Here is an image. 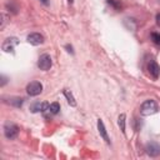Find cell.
<instances>
[{"label":"cell","instance_id":"obj_17","mask_svg":"<svg viewBox=\"0 0 160 160\" xmlns=\"http://www.w3.org/2000/svg\"><path fill=\"white\" fill-rule=\"evenodd\" d=\"M151 40L154 41V44L160 45V32H152L151 34Z\"/></svg>","mask_w":160,"mask_h":160},{"label":"cell","instance_id":"obj_5","mask_svg":"<svg viewBox=\"0 0 160 160\" xmlns=\"http://www.w3.org/2000/svg\"><path fill=\"white\" fill-rule=\"evenodd\" d=\"M145 151H146V154H148L149 156L156 158L158 155H160V145H159L158 142H155V141H151V142L146 144Z\"/></svg>","mask_w":160,"mask_h":160},{"label":"cell","instance_id":"obj_15","mask_svg":"<svg viewBox=\"0 0 160 160\" xmlns=\"http://www.w3.org/2000/svg\"><path fill=\"white\" fill-rule=\"evenodd\" d=\"M106 2H108L110 6H112L115 10H120L121 6H122L120 0H106Z\"/></svg>","mask_w":160,"mask_h":160},{"label":"cell","instance_id":"obj_10","mask_svg":"<svg viewBox=\"0 0 160 160\" xmlns=\"http://www.w3.org/2000/svg\"><path fill=\"white\" fill-rule=\"evenodd\" d=\"M31 45H40V44H42V41H44V38H42V35H40L39 32H32V34H30V35H28V39H26Z\"/></svg>","mask_w":160,"mask_h":160},{"label":"cell","instance_id":"obj_16","mask_svg":"<svg viewBox=\"0 0 160 160\" xmlns=\"http://www.w3.org/2000/svg\"><path fill=\"white\" fill-rule=\"evenodd\" d=\"M6 8H8L9 10H11L14 14H16V12H18V5H16V2H15V1H9V2L6 4Z\"/></svg>","mask_w":160,"mask_h":160},{"label":"cell","instance_id":"obj_7","mask_svg":"<svg viewBox=\"0 0 160 160\" xmlns=\"http://www.w3.org/2000/svg\"><path fill=\"white\" fill-rule=\"evenodd\" d=\"M59 110H60V105H59V102H52V104H50L49 106H48V109L45 110V111H42V114H44V116L45 118H51L52 115H56L58 112H59Z\"/></svg>","mask_w":160,"mask_h":160},{"label":"cell","instance_id":"obj_21","mask_svg":"<svg viewBox=\"0 0 160 160\" xmlns=\"http://www.w3.org/2000/svg\"><path fill=\"white\" fill-rule=\"evenodd\" d=\"M66 49H68V51H69V52H72V48H71L70 45H66Z\"/></svg>","mask_w":160,"mask_h":160},{"label":"cell","instance_id":"obj_22","mask_svg":"<svg viewBox=\"0 0 160 160\" xmlns=\"http://www.w3.org/2000/svg\"><path fill=\"white\" fill-rule=\"evenodd\" d=\"M40 1H41L42 4H45V5H48V4H49V1H48V0H40Z\"/></svg>","mask_w":160,"mask_h":160},{"label":"cell","instance_id":"obj_14","mask_svg":"<svg viewBox=\"0 0 160 160\" xmlns=\"http://www.w3.org/2000/svg\"><path fill=\"white\" fill-rule=\"evenodd\" d=\"M118 124L122 134H125V114H120L118 118Z\"/></svg>","mask_w":160,"mask_h":160},{"label":"cell","instance_id":"obj_6","mask_svg":"<svg viewBox=\"0 0 160 160\" xmlns=\"http://www.w3.org/2000/svg\"><path fill=\"white\" fill-rule=\"evenodd\" d=\"M148 70H149V74L152 76V79H158L159 75H160V66L158 65V62L155 60H150L149 65H148Z\"/></svg>","mask_w":160,"mask_h":160},{"label":"cell","instance_id":"obj_23","mask_svg":"<svg viewBox=\"0 0 160 160\" xmlns=\"http://www.w3.org/2000/svg\"><path fill=\"white\" fill-rule=\"evenodd\" d=\"M68 1H69V2H70V4H71V2H72V0H68Z\"/></svg>","mask_w":160,"mask_h":160},{"label":"cell","instance_id":"obj_8","mask_svg":"<svg viewBox=\"0 0 160 160\" xmlns=\"http://www.w3.org/2000/svg\"><path fill=\"white\" fill-rule=\"evenodd\" d=\"M18 39L16 38H9V39H6L4 42H2V50L5 51V52H10V51H12L14 50V46L15 45H18Z\"/></svg>","mask_w":160,"mask_h":160},{"label":"cell","instance_id":"obj_4","mask_svg":"<svg viewBox=\"0 0 160 160\" xmlns=\"http://www.w3.org/2000/svg\"><path fill=\"white\" fill-rule=\"evenodd\" d=\"M42 91V85L39 81H31L30 84H28L26 86V92L30 96H36Z\"/></svg>","mask_w":160,"mask_h":160},{"label":"cell","instance_id":"obj_18","mask_svg":"<svg viewBox=\"0 0 160 160\" xmlns=\"http://www.w3.org/2000/svg\"><path fill=\"white\" fill-rule=\"evenodd\" d=\"M8 24V16L5 14H1V24H0V30H4L5 25Z\"/></svg>","mask_w":160,"mask_h":160},{"label":"cell","instance_id":"obj_9","mask_svg":"<svg viewBox=\"0 0 160 160\" xmlns=\"http://www.w3.org/2000/svg\"><path fill=\"white\" fill-rule=\"evenodd\" d=\"M49 104L48 102H40V101H34L31 105H30V111L31 112H39V111H45L48 109Z\"/></svg>","mask_w":160,"mask_h":160},{"label":"cell","instance_id":"obj_2","mask_svg":"<svg viewBox=\"0 0 160 160\" xmlns=\"http://www.w3.org/2000/svg\"><path fill=\"white\" fill-rule=\"evenodd\" d=\"M4 134L8 139H15L19 134V126L15 125L14 122H10V121H6L5 125H4Z\"/></svg>","mask_w":160,"mask_h":160},{"label":"cell","instance_id":"obj_1","mask_svg":"<svg viewBox=\"0 0 160 160\" xmlns=\"http://www.w3.org/2000/svg\"><path fill=\"white\" fill-rule=\"evenodd\" d=\"M159 110V106L156 104V101L154 100H146L141 104L140 106V114L142 116H149V115H152L155 114L156 111Z\"/></svg>","mask_w":160,"mask_h":160},{"label":"cell","instance_id":"obj_13","mask_svg":"<svg viewBox=\"0 0 160 160\" xmlns=\"http://www.w3.org/2000/svg\"><path fill=\"white\" fill-rule=\"evenodd\" d=\"M64 95H65V98L68 99L69 105H71V106H76V101H75V99H74L72 94H71L69 90H64Z\"/></svg>","mask_w":160,"mask_h":160},{"label":"cell","instance_id":"obj_19","mask_svg":"<svg viewBox=\"0 0 160 160\" xmlns=\"http://www.w3.org/2000/svg\"><path fill=\"white\" fill-rule=\"evenodd\" d=\"M5 84H6V78L2 75V76H1V84H0V85H1V86H4Z\"/></svg>","mask_w":160,"mask_h":160},{"label":"cell","instance_id":"obj_12","mask_svg":"<svg viewBox=\"0 0 160 160\" xmlns=\"http://www.w3.org/2000/svg\"><path fill=\"white\" fill-rule=\"evenodd\" d=\"M8 102H9L10 105H14V106H16V108H20V106L22 105V102H24V99H22V98H11V99L8 100Z\"/></svg>","mask_w":160,"mask_h":160},{"label":"cell","instance_id":"obj_11","mask_svg":"<svg viewBox=\"0 0 160 160\" xmlns=\"http://www.w3.org/2000/svg\"><path fill=\"white\" fill-rule=\"evenodd\" d=\"M98 130H99V132H100V136L105 140V142L110 144V139H109V136H108L106 129H105L104 122H102V120H101V119H99V120H98Z\"/></svg>","mask_w":160,"mask_h":160},{"label":"cell","instance_id":"obj_20","mask_svg":"<svg viewBox=\"0 0 160 160\" xmlns=\"http://www.w3.org/2000/svg\"><path fill=\"white\" fill-rule=\"evenodd\" d=\"M156 24L160 26V14H158V15H156Z\"/></svg>","mask_w":160,"mask_h":160},{"label":"cell","instance_id":"obj_3","mask_svg":"<svg viewBox=\"0 0 160 160\" xmlns=\"http://www.w3.org/2000/svg\"><path fill=\"white\" fill-rule=\"evenodd\" d=\"M52 65V61H51V58L50 55L48 54H42L40 58H39V61H38V66L40 70H44V71H48Z\"/></svg>","mask_w":160,"mask_h":160}]
</instances>
